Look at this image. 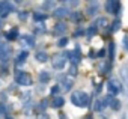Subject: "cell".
Returning a JSON list of instances; mask_svg holds the SVG:
<instances>
[{
    "label": "cell",
    "mask_w": 128,
    "mask_h": 119,
    "mask_svg": "<svg viewBox=\"0 0 128 119\" xmlns=\"http://www.w3.org/2000/svg\"><path fill=\"white\" fill-rule=\"evenodd\" d=\"M6 119H12V118H6Z\"/></svg>",
    "instance_id": "42"
},
{
    "label": "cell",
    "mask_w": 128,
    "mask_h": 119,
    "mask_svg": "<svg viewBox=\"0 0 128 119\" xmlns=\"http://www.w3.org/2000/svg\"><path fill=\"white\" fill-rule=\"evenodd\" d=\"M102 102H104V107H107V106H110V107H112V102H113V96H112V95H107V96L102 100Z\"/></svg>",
    "instance_id": "25"
},
{
    "label": "cell",
    "mask_w": 128,
    "mask_h": 119,
    "mask_svg": "<svg viewBox=\"0 0 128 119\" xmlns=\"http://www.w3.org/2000/svg\"><path fill=\"white\" fill-rule=\"evenodd\" d=\"M120 27V20H116L114 23H113V27H112V32H116L118 29Z\"/></svg>",
    "instance_id": "31"
},
{
    "label": "cell",
    "mask_w": 128,
    "mask_h": 119,
    "mask_svg": "<svg viewBox=\"0 0 128 119\" xmlns=\"http://www.w3.org/2000/svg\"><path fill=\"white\" fill-rule=\"evenodd\" d=\"M11 53H12L11 45H8V44H0V59H2V60H8V59L11 57Z\"/></svg>",
    "instance_id": "6"
},
{
    "label": "cell",
    "mask_w": 128,
    "mask_h": 119,
    "mask_svg": "<svg viewBox=\"0 0 128 119\" xmlns=\"http://www.w3.org/2000/svg\"><path fill=\"white\" fill-rule=\"evenodd\" d=\"M18 18L26 20V18H27V14H26V12H20V14H18Z\"/></svg>",
    "instance_id": "38"
},
{
    "label": "cell",
    "mask_w": 128,
    "mask_h": 119,
    "mask_svg": "<svg viewBox=\"0 0 128 119\" xmlns=\"http://www.w3.org/2000/svg\"><path fill=\"white\" fill-rule=\"evenodd\" d=\"M112 108H113V110H119V108H120V101H119V100H113Z\"/></svg>",
    "instance_id": "29"
},
{
    "label": "cell",
    "mask_w": 128,
    "mask_h": 119,
    "mask_svg": "<svg viewBox=\"0 0 128 119\" xmlns=\"http://www.w3.org/2000/svg\"><path fill=\"white\" fill-rule=\"evenodd\" d=\"M14 11V5L9 2H0V17H6Z\"/></svg>",
    "instance_id": "5"
},
{
    "label": "cell",
    "mask_w": 128,
    "mask_h": 119,
    "mask_svg": "<svg viewBox=\"0 0 128 119\" xmlns=\"http://www.w3.org/2000/svg\"><path fill=\"white\" fill-rule=\"evenodd\" d=\"M122 89H124V84H122L119 80L112 78V80H108V82H107V90H108V95L114 96V95L120 94V92H122Z\"/></svg>",
    "instance_id": "2"
},
{
    "label": "cell",
    "mask_w": 128,
    "mask_h": 119,
    "mask_svg": "<svg viewBox=\"0 0 128 119\" xmlns=\"http://www.w3.org/2000/svg\"><path fill=\"white\" fill-rule=\"evenodd\" d=\"M33 20H35V21H44V20H47V15L36 12V14H33Z\"/></svg>",
    "instance_id": "23"
},
{
    "label": "cell",
    "mask_w": 128,
    "mask_h": 119,
    "mask_svg": "<svg viewBox=\"0 0 128 119\" xmlns=\"http://www.w3.org/2000/svg\"><path fill=\"white\" fill-rule=\"evenodd\" d=\"M82 18H83V15H82L80 12H72V14H71V20H72V21H76V23L82 21Z\"/></svg>",
    "instance_id": "22"
},
{
    "label": "cell",
    "mask_w": 128,
    "mask_h": 119,
    "mask_svg": "<svg viewBox=\"0 0 128 119\" xmlns=\"http://www.w3.org/2000/svg\"><path fill=\"white\" fill-rule=\"evenodd\" d=\"M66 57L72 62V65H77L80 62V48L77 47L76 51H66Z\"/></svg>",
    "instance_id": "8"
},
{
    "label": "cell",
    "mask_w": 128,
    "mask_h": 119,
    "mask_svg": "<svg viewBox=\"0 0 128 119\" xmlns=\"http://www.w3.org/2000/svg\"><path fill=\"white\" fill-rule=\"evenodd\" d=\"M66 24L65 23H57L54 26V35H62V33H65L66 32Z\"/></svg>",
    "instance_id": "10"
},
{
    "label": "cell",
    "mask_w": 128,
    "mask_h": 119,
    "mask_svg": "<svg viewBox=\"0 0 128 119\" xmlns=\"http://www.w3.org/2000/svg\"><path fill=\"white\" fill-rule=\"evenodd\" d=\"M83 35H86L83 29H77V30H76V33H74V36H76V38H78V36H83Z\"/></svg>",
    "instance_id": "32"
},
{
    "label": "cell",
    "mask_w": 128,
    "mask_h": 119,
    "mask_svg": "<svg viewBox=\"0 0 128 119\" xmlns=\"http://www.w3.org/2000/svg\"><path fill=\"white\" fill-rule=\"evenodd\" d=\"M120 77H122V84H125L126 90H128V66H122L119 71Z\"/></svg>",
    "instance_id": "9"
},
{
    "label": "cell",
    "mask_w": 128,
    "mask_h": 119,
    "mask_svg": "<svg viewBox=\"0 0 128 119\" xmlns=\"http://www.w3.org/2000/svg\"><path fill=\"white\" fill-rule=\"evenodd\" d=\"M47 104H48V101H47V100H42V101H41V107H42V108H45V107H47Z\"/></svg>",
    "instance_id": "39"
},
{
    "label": "cell",
    "mask_w": 128,
    "mask_h": 119,
    "mask_svg": "<svg viewBox=\"0 0 128 119\" xmlns=\"http://www.w3.org/2000/svg\"><path fill=\"white\" fill-rule=\"evenodd\" d=\"M70 5H72V6H77V5H78V2H77V0H76V2H70Z\"/></svg>",
    "instance_id": "40"
},
{
    "label": "cell",
    "mask_w": 128,
    "mask_h": 119,
    "mask_svg": "<svg viewBox=\"0 0 128 119\" xmlns=\"http://www.w3.org/2000/svg\"><path fill=\"white\" fill-rule=\"evenodd\" d=\"M124 48L128 51V36H126V35L124 36Z\"/></svg>",
    "instance_id": "35"
},
{
    "label": "cell",
    "mask_w": 128,
    "mask_h": 119,
    "mask_svg": "<svg viewBox=\"0 0 128 119\" xmlns=\"http://www.w3.org/2000/svg\"><path fill=\"white\" fill-rule=\"evenodd\" d=\"M29 56V53L27 51H23V53H20V56L17 57V62H23V60H26V57Z\"/></svg>",
    "instance_id": "27"
},
{
    "label": "cell",
    "mask_w": 128,
    "mask_h": 119,
    "mask_svg": "<svg viewBox=\"0 0 128 119\" xmlns=\"http://www.w3.org/2000/svg\"><path fill=\"white\" fill-rule=\"evenodd\" d=\"M71 102L77 107H88L89 106V95L86 92H74L71 95Z\"/></svg>",
    "instance_id": "1"
},
{
    "label": "cell",
    "mask_w": 128,
    "mask_h": 119,
    "mask_svg": "<svg viewBox=\"0 0 128 119\" xmlns=\"http://www.w3.org/2000/svg\"><path fill=\"white\" fill-rule=\"evenodd\" d=\"M106 11L110 12V14H118L120 11V3L118 0H112V2H107L106 3Z\"/></svg>",
    "instance_id": "7"
},
{
    "label": "cell",
    "mask_w": 128,
    "mask_h": 119,
    "mask_svg": "<svg viewBox=\"0 0 128 119\" xmlns=\"http://www.w3.org/2000/svg\"><path fill=\"white\" fill-rule=\"evenodd\" d=\"M70 74H71V76H76V74H77V65H72V66H71Z\"/></svg>",
    "instance_id": "33"
},
{
    "label": "cell",
    "mask_w": 128,
    "mask_h": 119,
    "mask_svg": "<svg viewBox=\"0 0 128 119\" xmlns=\"http://www.w3.org/2000/svg\"><path fill=\"white\" fill-rule=\"evenodd\" d=\"M66 44H68V38H65V36L60 38V39L57 41V45H59V47H65Z\"/></svg>",
    "instance_id": "28"
},
{
    "label": "cell",
    "mask_w": 128,
    "mask_h": 119,
    "mask_svg": "<svg viewBox=\"0 0 128 119\" xmlns=\"http://www.w3.org/2000/svg\"><path fill=\"white\" fill-rule=\"evenodd\" d=\"M5 113H6V108H5L2 104H0V118H3V116H5Z\"/></svg>",
    "instance_id": "36"
},
{
    "label": "cell",
    "mask_w": 128,
    "mask_h": 119,
    "mask_svg": "<svg viewBox=\"0 0 128 119\" xmlns=\"http://www.w3.org/2000/svg\"><path fill=\"white\" fill-rule=\"evenodd\" d=\"M104 108V102H102V100H96L95 102H94V110L95 112H101Z\"/></svg>",
    "instance_id": "19"
},
{
    "label": "cell",
    "mask_w": 128,
    "mask_h": 119,
    "mask_svg": "<svg viewBox=\"0 0 128 119\" xmlns=\"http://www.w3.org/2000/svg\"><path fill=\"white\" fill-rule=\"evenodd\" d=\"M107 24H108V21H107V18H104V17H100V18L95 20V26H96V27H106Z\"/></svg>",
    "instance_id": "16"
},
{
    "label": "cell",
    "mask_w": 128,
    "mask_h": 119,
    "mask_svg": "<svg viewBox=\"0 0 128 119\" xmlns=\"http://www.w3.org/2000/svg\"><path fill=\"white\" fill-rule=\"evenodd\" d=\"M15 82L21 86H30L32 84V76L29 72H24V71H17Z\"/></svg>",
    "instance_id": "3"
},
{
    "label": "cell",
    "mask_w": 128,
    "mask_h": 119,
    "mask_svg": "<svg viewBox=\"0 0 128 119\" xmlns=\"http://www.w3.org/2000/svg\"><path fill=\"white\" fill-rule=\"evenodd\" d=\"M63 88H65V90H70V89L72 88V80L65 78V80H63Z\"/></svg>",
    "instance_id": "26"
},
{
    "label": "cell",
    "mask_w": 128,
    "mask_h": 119,
    "mask_svg": "<svg viewBox=\"0 0 128 119\" xmlns=\"http://www.w3.org/2000/svg\"><path fill=\"white\" fill-rule=\"evenodd\" d=\"M35 57H36V60H38V62H41V64H44V62H47V60H48V54H47L45 51H38Z\"/></svg>",
    "instance_id": "12"
},
{
    "label": "cell",
    "mask_w": 128,
    "mask_h": 119,
    "mask_svg": "<svg viewBox=\"0 0 128 119\" xmlns=\"http://www.w3.org/2000/svg\"><path fill=\"white\" fill-rule=\"evenodd\" d=\"M23 39L27 42V45H30V47H33V45H35V39H33V36L26 35V36H23Z\"/></svg>",
    "instance_id": "24"
},
{
    "label": "cell",
    "mask_w": 128,
    "mask_h": 119,
    "mask_svg": "<svg viewBox=\"0 0 128 119\" xmlns=\"http://www.w3.org/2000/svg\"><path fill=\"white\" fill-rule=\"evenodd\" d=\"M96 56H98V57H104V56H106V50H104V48H102V50H100V51L96 53Z\"/></svg>",
    "instance_id": "37"
},
{
    "label": "cell",
    "mask_w": 128,
    "mask_h": 119,
    "mask_svg": "<svg viewBox=\"0 0 128 119\" xmlns=\"http://www.w3.org/2000/svg\"><path fill=\"white\" fill-rule=\"evenodd\" d=\"M59 90H60V88H59L57 84H56V86H53V88H51V95H56Z\"/></svg>",
    "instance_id": "34"
},
{
    "label": "cell",
    "mask_w": 128,
    "mask_h": 119,
    "mask_svg": "<svg viewBox=\"0 0 128 119\" xmlns=\"http://www.w3.org/2000/svg\"><path fill=\"white\" fill-rule=\"evenodd\" d=\"M68 14H70L68 8H57V9L54 11V17H56V18H63V17H66Z\"/></svg>",
    "instance_id": "11"
},
{
    "label": "cell",
    "mask_w": 128,
    "mask_h": 119,
    "mask_svg": "<svg viewBox=\"0 0 128 119\" xmlns=\"http://www.w3.org/2000/svg\"><path fill=\"white\" fill-rule=\"evenodd\" d=\"M48 80H50V74L45 72V71H41L39 72V82L41 83H48Z\"/></svg>",
    "instance_id": "18"
},
{
    "label": "cell",
    "mask_w": 128,
    "mask_h": 119,
    "mask_svg": "<svg viewBox=\"0 0 128 119\" xmlns=\"http://www.w3.org/2000/svg\"><path fill=\"white\" fill-rule=\"evenodd\" d=\"M108 54H110V64H112L113 59H114V42H110V45H108Z\"/></svg>",
    "instance_id": "20"
},
{
    "label": "cell",
    "mask_w": 128,
    "mask_h": 119,
    "mask_svg": "<svg viewBox=\"0 0 128 119\" xmlns=\"http://www.w3.org/2000/svg\"><path fill=\"white\" fill-rule=\"evenodd\" d=\"M98 68H100V72L101 74H107L112 68H110V62H102V64H100L98 65Z\"/></svg>",
    "instance_id": "14"
},
{
    "label": "cell",
    "mask_w": 128,
    "mask_h": 119,
    "mask_svg": "<svg viewBox=\"0 0 128 119\" xmlns=\"http://www.w3.org/2000/svg\"><path fill=\"white\" fill-rule=\"evenodd\" d=\"M54 6V2H44V5H42V8L47 11V9H51Z\"/></svg>",
    "instance_id": "30"
},
{
    "label": "cell",
    "mask_w": 128,
    "mask_h": 119,
    "mask_svg": "<svg viewBox=\"0 0 128 119\" xmlns=\"http://www.w3.org/2000/svg\"><path fill=\"white\" fill-rule=\"evenodd\" d=\"M66 53L63 54H54L53 56V68L54 70H62L65 68V64H66Z\"/></svg>",
    "instance_id": "4"
},
{
    "label": "cell",
    "mask_w": 128,
    "mask_h": 119,
    "mask_svg": "<svg viewBox=\"0 0 128 119\" xmlns=\"http://www.w3.org/2000/svg\"><path fill=\"white\" fill-rule=\"evenodd\" d=\"M0 18H2V17H0ZM0 26H2V20H0Z\"/></svg>",
    "instance_id": "41"
},
{
    "label": "cell",
    "mask_w": 128,
    "mask_h": 119,
    "mask_svg": "<svg viewBox=\"0 0 128 119\" xmlns=\"http://www.w3.org/2000/svg\"><path fill=\"white\" fill-rule=\"evenodd\" d=\"M95 33H96V26H95V24H94V26H90V27L86 30V36H88V38H92Z\"/></svg>",
    "instance_id": "21"
},
{
    "label": "cell",
    "mask_w": 128,
    "mask_h": 119,
    "mask_svg": "<svg viewBox=\"0 0 128 119\" xmlns=\"http://www.w3.org/2000/svg\"><path fill=\"white\" fill-rule=\"evenodd\" d=\"M6 38H8V41H15L18 38V30L17 29H12L11 32L6 33Z\"/></svg>",
    "instance_id": "17"
},
{
    "label": "cell",
    "mask_w": 128,
    "mask_h": 119,
    "mask_svg": "<svg viewBox=\"0 0 128 119\" xmlns=\"http://www.w3.org/2000/svg\"><path fill=\"white\" fill-rule=\"evenodd\" d=\"M98 8H100V5H98L96 2H90V3H89V9H88V14H90V15L96 14Z\"/></svg>",
    "instance_id": "15"
},
{
    "label": "cell",
    "mask_w": 128,
    "mask_h": 119,
    "mask_svg": "<svg viewBox=\"0 0 128 119\" xmlns=\"http://www.w3.org/2000/svg\"><path fill=\"white\" fill-rule=\"evenodd\" d=\"M63 104H65V100H63L62 96H56V98L53 100V102H51V106H53L54 108H60Z\"/></svg>",
    "instance_id": "13"
}]
</instances>
